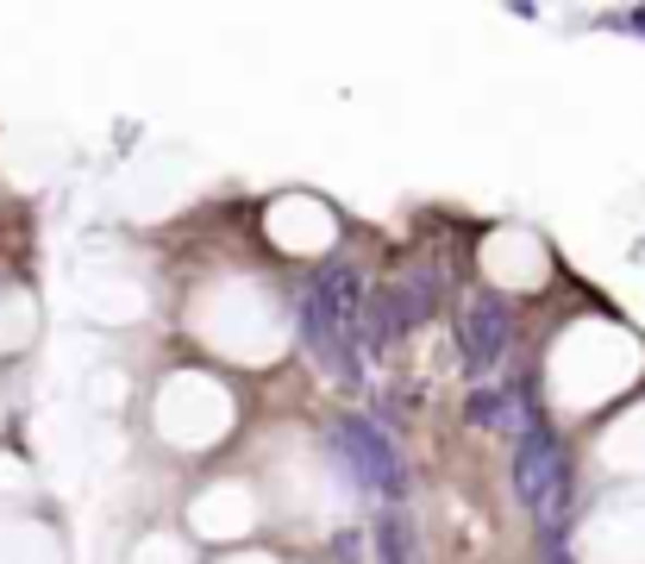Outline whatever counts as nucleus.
<instances>
[{"label":"nucleus","instance_id":"0eeeda50","mask_svg":"<svg viewBox=\"0 0 645 564\" xmlns=\"http://www.w3.org/2000/svg\"><path fill=\"white\" fill-rule=\"evenodd\" d=\"M370 534H376V559L382 564H414V527L401 514H382Z\"/></svg>","mask_w":645,"mask_h":564},{"label":"nucleus","instance_id":"7ed1b4c3","mask_svg":"<svg viewBox=\"0 0 645 564\" xmlns=\"http://www.w3.org/2000/svg\"><path fill=\"white\" fill-rule=\"evenodd\" d=\"M295 320H301V352L320 364L326 377L339 389H357L364 383V345H357V327H345V320H332V314L301 289L295 295Z\"/></svg>","mask_w":645,"mask_h":564},{"label":"nucleus","instance_id":"20e7f679","mask_svg":"<svg viewBox=\"0 0 645 564\" xmlns=\"http://www.w3.org/2000/svg\"><path fill=\"white\" fill-rule=\"evenodd\" d=\"M508 302H501L496 289H483L471 295V308H464V327H458V345H464V370H471V389L489 383V370L508 358Z\"/></svg>","mask_w":645,"mask_h":564},{"label":"nucleus","instance_id":"f257e3e1","mask_svg":"<svg viewBox=\"0 0 645 564\" xmlns=\"http://www.w3.org/2000/svg\"><path fill=\"white\" fill-rule=\"evenodd\" d=\"M514 495L521 508H533V520L546 527V545L564 552V514H571V464L564 445L539 414L521 420V445H514Z\"/></svg>","mask_w":645,"mask_h":564},{"label":"nucleus","instance_id":"39448f33","mask_svg":"<svg viewBox=\"0 0 645 564\" xmlns=\"http://www.w3.org/2000/svg\"><path fill=\"white\" fill-rule=\"evenodd\" d=\"M307 295H314L332 320H345V327H357V314H364V302H370L364 277H357V270H345V263H326V270H314Z\"/></svg>","mask_w":645,"mask_h":564},{"label":"nucleus","instance_id":"423d86ee","mask_svg":"<svg viewBox=\"0 0 645 564\" xmlns=\"http://www.w3.org/2000/svg\"><path fill=\"white\" fill-rule=\"evenodd\" d=\"M464 420H471V427H489V433H508V427H514V389L476 383L471 402H464Z\"/></svg>","mask_w":645,"mask_h":564},{"label":"nucleus","instance_id":"f03ea898","mask_svg":"<svg viewBox=\"0 0 645 564\" xmlns=\"http://www.w3.org/2000/svg\"><path fill=\"white\" fill-rule=\"evenodd\" d=\"M332 452L351 464V477H357L364 489L389 495V502H401V495H407V458L395 452V439H389V433H376L370 420L345 414V420L332 427Z\"/></svg>","mask_w":645,"mask_h":564}]
</instances>
